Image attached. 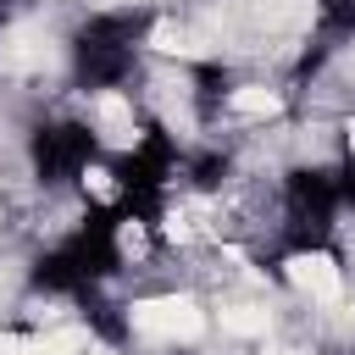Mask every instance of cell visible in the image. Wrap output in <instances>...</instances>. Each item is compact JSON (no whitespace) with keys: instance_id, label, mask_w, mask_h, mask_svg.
I'll list each match as a JSON object with an SVG mask.
<instances>
[{"instance_id":"cell-8","label":"cell","mask_w":355,"mask_h":355,"mask_svg":"<svg viewBox=\"0 0 355 355\" xmlns=\"http://www.w3.org/2000/svg\"><path fill=\"white\" fill-rule=\"evenodd\" d=\"M344 144H349V155H355V122H349V128H344Z\"/></svg>"},{"instance_id":"cell-9","label":"cell","mask_w":355,"mask_h":355,"mask_svg":"<svg viewBox=\"0 0 355 355\" xmlns=\"http://www.w3.org/2000/svg\"><path fill=\"white\" fill-rule=\"evenodd\" d=\"M94 355H111V349H94Z\"/></svg>"},{"instance_id":"cell-7","label":"cell","mask_w":355,"mask_h":355,"mask_svg":"<svg viewBox=\"0 0 355 355\" xmlns=\"http://www.w3.org/2000/svg\"><path fill=\"white\" fill-rule=\"evenodd\" d=\"M83 189H94L100 200H111V194H116V183H111V172H105V166H89V172H83Z\"/></svg>"},{"instance_id":"cell-3","label":"cell","mask_w":355,"mask_h":355,"mask_svg":"<svg viewBox=\"0 0 355 355\" xmlns=\"http://www.w3.org/2000/svg\"><path fill=\"white\" fill-rule=\"evenodd\" d=\"M94 133H100L105 144H116V150H133V144H139L133 100H128V94H116V89H105V94L94 100Z\"/></svg>"},{"instance_id":"cell-4","label":"cell","mask_w":355,"mask_h":355,"mask_svg":"<svg viewBox=\"0 0 355 355\" xmlns=\"http://www.w3.org/2000/svg\"><path fill=\"white\" fill-rule=\"evenodd\" d=\"M227 111H233V116H244V122H266V116H277V111H283V94H277V89H266V83H244V89H233V94H227Z\"/></svg>"},{"instance_id":"cell-1","label":"cell","mask_w":355,"mask_h":355,"mask_svg":"<svg viewBox=\"0 0 355 355\" xmlns=\"http://www.w3.org/2000/svg\"><path fill=\"white\" fill-rule=\"evenodd\" d=\"M128 322L144 333V338H161V344H189V338H200L205 333V311L189 300V294H161V300H139L133 311H128Z\"/></svg>"},{"instance_id":"cell-2","label":"cell","mask_w":355,"mask_h":355,"mask_svg":"<svg viewBox=\"0 0 355 355\" xmlns=\"http://www.w3.org/2000/svg\"><path fill=\"white\" fill-rule=\"evenodd\" d=\"M288 283H294L305 300H316V305H338V294H344V266H338L333 255H294V261H288Z\"/></svg>"},{"instance_id":"cell-6","label":"cell","mask_w":355,"mask_h":355,"mask_svg":"<svg viewBox=\"0 0 355 355\" xmlns=\"http://www.w3.org/2000/svg\"><path fill=\"white\" fill-rule=\"evenodd\" d=\"M22 355H83V333L61 327V333H39V338H22Z\"/></svg>"},{"instance_id":"cell-5","label":"cell","mask_w":355,"mask_h":355,"mask_svg":"<svg viewBox=\"0 0 355 355\" xmlns=\"http://www.w3.org/2000/svg\"><path fill=\"white\" fill-rule=\"evenodd\" d=\"M216 316H222V333H239V338H261V333L272 327V311H266V305H244V300L222 305Z\"/></svg>"}]
</instances>
